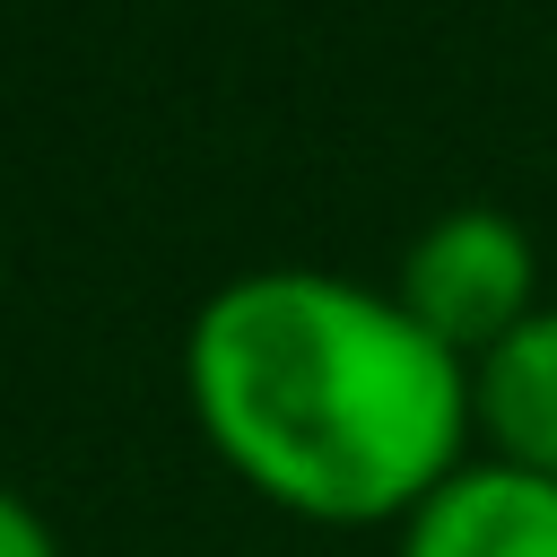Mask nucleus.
<instances>
[{
    "instance_id": "f257e3e1",
    "label": "nucleus",
    "mask_w": 557,
    "mask_h": 557,
    "mask_svg": "<svg viewBox=\"0 0 557 557\" xmlns=\"http://www.w3.org/2000/svg\"><path fill=\"white\" fill-rule=\"evenodd\" d=\"M183 383L209 444L313 522L418 513L461 470L470 366L400 296L331 270L226 278L191 313Z\"/></svg>"
},
{
    "instance_id": "20e7f679",
    "label": "nucleus",
    "mask_w": 557,
    "mask_h": 557,
    "mask_svg": "<svg viewBox=\"0 0 557 557\" xmlns=\"http://www.w3.org/2000/svg\"><path fill=\"white\" fill-rule=\"evenodd\" d=\"M470 409L487 418V435L505 444V461L557 479V305H540L531 322H513L479 357Z\"/></svg>"
},
{
    "instance_id": "f03ea898",
    "label": "nucleus",
    "mask_w": 557,
    "mask_h": 557,
    "mask_svg": "<svg viewBox=\"0 0 557 557\" xmlns=\"http://www.w3.org/2000/svg\"><path fill=\"white\" fill-rule=\"evenodd\" d=\"M531 235L505 209H444L409 252H400V305L453 348V357H487L513 322H531Z\"/></svg>"
},
{
    "instance_id": "39448f33",
    "label": "nucleus",
    "mask_w": 557,
    "mask_h": 557,
    "mask_svg": "<svg viewBox=\"0 0 557 557\" xmlns=\"http://www.w3.org/2000/svg\"><path fill=\"white\" fill-rule=\"evenodd\" d=\"M0 557H61L52 531H44V513H35L17 487H0Z\"/></svg>"
},
{
    "instance_id": "7ed1b4c3",
    "label": "nucleus",
    "mask_w": 557,
    "mask_h": 557,
    "mask_svg": "<svg viewBox=\"0 0 557 557\" xmlns=\"http://www.w3.org/2000/svg\"><path fill=\"white\" fill-rule=\"evenodd\" d=\"M400 557H557V479L522 461H461L409 513Z\"/></svg>"
}]
</instances>
